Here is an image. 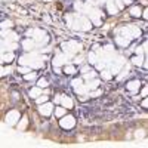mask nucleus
<instances>
[{
	"label": "nucleus",
	"instance_id": "f257e3e1",
	"mask_svg": "<svg viewBox=\"0 0 148 148\" xmlns=\"http://www.w3.org/2000/svg\"><path fill=\"white\" fill-rule=\"evenodd\" d=\"M71 28L74 30H80V31H89L90 27H92V24L90 21L86 18V16H79V15H74L73 18V22H71Z\"/></svg>",
	"mask_w": 148,
	"mask_h": 148
},
{
	"label": "nucleus",
	"instance_id": "f03ea898",
	"mask_svg": "<svg viewBox=\"0 0 148 148\" xmlns=\"http://www.w3.org/2000/svg\"><path fill=\"white\" fill-rule=\"evenodd\" d=\"M62 53H65L68 58H71L74 53H77V52H80L82 51V45L80 43H77L76 40H70V42H65V43H62Z\"/></svg>",
	"mask_w": 148,
	"mask_h": 148
},
{
	"label": "nucleus",
	"instance_id": "7ed1b4c3",
	"mask_svg": "<svg viewBox=\"0 0 148 148\" xmlns=\"http://www.w3.org/2000/svg\"><path fill=\"white\" fill-rule=\"evenodd\" d=\"M59 126L62 127V129H65V130L73 129L74 126H76V119H74V116H71V114H65V116L61 117Z\"/></svg>",
	"mask_w": 148,
	"mask_h": 148
},
{
	"label": "nucleus",
	"instance_id": "20e7f679",
	"mask_svg": "<svg viewBox=\"0 0 148 148\" xmlns=\"http://www.w3.org/2000/svg\"><path fill=\"white\" fill-rule=\"evenodd\" d=\"M19 117H21V114H19L18 110H10L9 113L6 114V123L9 126H14V125H16V123L19 121Z\"/></svg>",
	"mask_w": 148,
	"mask_h": 148
},
{
	"label": "nucleus",
	"instance_id": "39448f33",
	"mask_svg": "<svg viewBox=\"0 0 148 148\" xmlns=\"http://www.w3.org/2000/svg\"><path fill=\"white\" fill-rule=\"evenodd\" d=\"M39 113L42 114V116H45V117H47V116H51L52 113H53V104L52 102H45V104H40L39 105Z\"/></svg>",
	"mask_w": 148,
	"mask_h": 148
},
{
	"label": "nucleus",
	"instance_id": "423d86ee",
	"mask_svg": "<svg viewBox=\"0 0 148 148\" xmlns=\"http://www.w3.org/2000/svg\"><path fill=\"white\" fill-rule=\"evenodd\" d=\"M68 59H70V58H68L65 53H61V52H59V53L55 55L52 64H53V67H59V65H64V64H70Z\"/></svg>",
	"mask_w": 148,
	"mask_h": 148
},
{
	"label": "nucleus",
	"instance_id": "0eeeda50",
	"mask_svg": "<svg viewBox=\"0 0 148 148\" xmlns=\"http://www.w3.org/2000/svg\"><path fill=\"white\" fill-rule=\"evenodd\" d=\"M126 88H127L129 92L135 93V92H138V90H139V88H141V82H139V80H130V82H127Z\"/></svg>",
	"mask_w": 148,
	"mask_h": 148
},
{
	"label": "nucleus",
	"instance_id": "6e6552de",
	"mask_svg": "<svg viewBox=\"0 0 148 148\" xmlns=\"http://www.w3.org/2000/svg\"><path fill=\"white\" fill-rule=\"evenodd\" d=\"M59 102L62 104V107L67 110H71L73 108V105H74V102H73V99L68 96V95H61V99H59Z\"/></svg>",
	"mask_w": 148,
	"mask_h": 148
},
{
	"label": "nucleus",
	"instance_id": "1a4fd4ad",
	"mask_svg": "<svg viewBox=\"0 0 148 148\" xmlns=\"http://www.w3.org/2000/svg\"><path fill=\"white\" fill-rule=\"evenodd\" d=\"M84 86V89H86V92H92V90H95L98 86H99V80H96V79H93V80H90V82H88L86 84H83Z\"/></svg>",
	"mask_w": 148,
	"mask_h": 148
},
{
	"label": "nucleus",
	"instance_id": "9d476101",
	"mask_svg": "<svg viewBox=\"0 0 148 148\" xmlns=\"http://www.w3.org/2000/svg\"><path fill=\"white\" fill-rule=\"evenodd\" d=\"M21 46H22L24 51H31V49L36 46V42H34L33 39H25V40H22Z\"/></svg>",
	"mask_w": 148,
	"mask_h": 148
},
{
	"label": "nucleus",
	"instance_id": "9b49d317",
	"mask_svg": "<svg viewBox=\"0 0 148 148\" xmlns=\"http://www.w3.org/2000/svg\"><path fill=\"white\" fill-rule=\"evenodd\" d=\"M116 43H117L119 46L127 47V46L130 45V40H129V39H126V37H123V36H117V37H116Z\"/></svg>",
	"mask_w": 148,
	"mask_h": 148
},
{
	"label": "nucleus",
	"instance_id": "f8f14e48",
	"mask_svg": "<svg viewBox=\"0 0 148 148\" xmlns=\"http://www.w3.org/2000/svg\"><path fill=\"white\" fill-rule=\"evenodd\" d=\"M127 28H129V33H130V36H132V39H135V37H138L141 36V30H139V27H136V25H127Z\"/></svg>",
	"mask_w": 148,
	"mask_h": 148
},
{
	"label": "nucleus",
	"instance_id": "ddd939ff",
	"mask_svg": "<svg viewBox=\"0 0 148 148\" xmlns=\"http://www.w3.org/2000/svg\"><path fill=\"white\" fill-rule=\"evenodd\" d=\"M3 59V62H12V61L15 59V53L14 52H8V53H2V56H0Z\"/></svg>",
	"mask_w": 148,
	"mask_h": 148
},
{
	"label": "nucleus",
	"instance_id": "4468645a",
	"mask_svg": "<svg viewBox=\"0 0 148 148\" xmlns=\"http://www.w3.org/2000/svg\"><path fill=\"white\" fill-rule=\"evenodd\" d=\"M141 14H142V9L139 6H132L130 8V15L135 16V18H141Z\"/></svg>",
	"mask_w": 148,
	"mask_h": 148
},
{
	"label": "nucleus",
	"instance_id": "2eb2a0df",
	"mask_svg": "<svg viewBox=\"0 0 148 148\" xmlns=\"http://www.w3.org/2000/svg\"><path fill=\"white\" fill-rule=\"evenodd\" d=\"M107 9H108V12H110L111 15H116L117 12H119V9H117L116 3H114V2H111V0H110V2L107 3Z\"/></svg>",
	"mask_w": 148,
	"mask_h": 148
},
{
	"label": "nucleus",
	"instance_id": "dca6fc26",
	"mask_svg": "<svg viewBox=\"0 0 148 148\" xmlns=\"http://www.w3.org/2000/svg\"><path fill=\"white\" fill-rule=\"evenodd\" d=\"M144 58L142 56H139V55H136V56H132V59H130V62L133 64V65H136V67H141L142 64H144Z\"/></svg>",
	"mask_w": 148,
	"mask_h": 148
},
{
	"label": "nucleus",
	"instance_id": "f3484780",
	"mask_svg": "<svg viewBox=\"0 0 148 148\" xmlns=\"http://www.w3.org/2000/svg\"><path fill=\"white\" fill-rule=\"evenodd\" d=\"M40 95H42V89H40V88H37V86H36V88L30 89V96L34 98V99H37Z\"/></svg>",
	"mask_w": 148,
	"mask_h": 148
},
{
	"label": "nucleus",
	"instance_id": "a211bd4d",
	"mask_svg": "<svg viewBox=\"0 0 148 148\" xmlns=\"http://www.w3.org/2000/svg\"><path fill=\"white\" fill-rule=\"evenodd\" d=\"M76 71H77V68L74 67L71 62L67 64V65L64 67V74H76Z\"/></svg>",
	"mask_w": 148,
	"mask_h": 148
},
{
	"label": "nucleus",
	"instance_id": "6ab92c4d",
	"mask_svg": "<svg viewBox=\"0 0 148 148\" xmlns=\"http://www.w3.org/2000/svg\"><path fill=\"white\" fill-rule=\"evenodd\" d=\"M27 125H28V119H27V116H24L22 120L18 123V129H19V130H24V129L27 127Z\"/></svg>",
	"mask_w": 148,
	"mask_h": 148
},
{
	"label": "nucleus",
	"instance_id": "aec40b11",
	"mask_svg": "<svg viewBox=\"0 0 148 148\" xmlns=\"http://www.w3.org/2000/svg\"><path fill=\"white\" fill-rule=\"evenodd\" d=\"M37 77V73H34V71H30V73H27V74H24V80H27V82H31V80H34Z\"/></svg>",
	"mask_w": 148,
	"mask_h": 148
},
{
	"label": "nucleus",
	"instance_id": "412c9836",
	"mask_svg": "<svg viewBox=\"0 0 148 148\" xmlns=\"http://www.w3.org/2000/svg\"><path fill=\"white\" fill-rule=\"evenodd\" d=\"M88 59H89V64H96V61L99 59V58H98V55H96L95 52H89Z\"/></svg>",
	"mask_w": 148,
	"mask_h": 148
},
{
	"label": "nucleus",
	"instance_id": "4be33fe9",
	"mask_svg": "<svg viewBox=\"0 0 148 148\" xmlns=\"http://www.w3.org/2000/svg\"><path fill=\"white\" fill-rule=\"evenodd\" d=\"M12 27H14V22L12 21H3L0 24V28H3V30H10Z\"/></svg>",
	"mask_w": 148,
	"mask_h": 148
},
{
	"label": "nucleus",
	"instance_id": "5701e85b",
	"mask_svg": "<svg viewBox=\"0 0 148 148\" xmlns=\"http://www.w3.org/2000/svg\"><path fill=\"white\" fill-rule=\"evenodd\" d=\"M101 76L105 80H111V79H113V74L110 73V70H101Z\"/></svg>",
	"mask_w": 148,
	"mask_h": 148
},
{
	"label": "nucleus",
	"instance_id": "b1692460",
	"mask_svg": "<svg viewBox=\"0 0 148 148\" xmlns=\"http://www.w3.org/2000/svg\"><path fill=\"white\" fill-rule=\"evenodd\" d=\"M49 86V82L46 79H39V82H37V88H40V89H45Z\"/></svg>",
	"mask_w": 148,
	"mask_h": 148
},
{
	"label": "nucleus",
	"instance_id": "393cba45",
	"mask_svg": "<svg viewBox=\"0 0 148 148\" xmlns=\"http://www.w3.org/2000/svg\"><path fill=\"white\" fill-rule=\"evenodd\" d=\"M53 111H55V116H56V117L65 116V108H64V107H56V110H53Z\"/></svg>",
	"mask_w": 148,
	"mask_h": 148
},
{
	"label": "nucleus",
	"instance_id": "a878e982",
	"mask_svg": "<svg viewBox=\"0 0 148 148\" xmlns=\"http://www.w3.org/2000/svg\"><path fill=\"white\" fill-rule=\"evenodd\" d=\"M95 77H96V71H93V70H89L88 73H84V79H88V80L95 79Z\"/></svg>",
	"mask_w": 148,
	"mask_h": 148
},
{
	"label": "nucleus",
	"instance_id": "bb28decb",
	"mask_svg": "<svg viewBox=\"0 0 148 148\" xmlns=\"http://www.w3.org/2000/svg\"><path fill=\"white\" fill-rule=\"evenodd\" d=\"M47 101H49V96H46V95H40V96L36 99V102L39 104V105H40V104H45V102H47Z\"/></svg>",
	"mask_w": 148,
	"mask_h": 148
},
{
	"label": "nucleus",
	"instance_id": "cd10ccee",
	"mask_svg": "<svg viewBox=\"0 0 148 148\" xmlns=\"http://www.w3.org/2000/svg\"><path fill=\"white\" fill-rule=\"evenodd\" d=\"M74 90H76V93H79V95H86V93H88V92H86V89H84V86H83V84L77 86V88H74Z\"/></svg>",
	"mask_w": 148,
	"mask_h": 148
},
{
	"label": "nucleus",
	"instance_id": "c85d7f7f",
	"mask_svg": "<svg viewBox=\"0 0 148 148\" xmlns=\"http://www.w3.org/2000/svg\"><path fill=\"white\" fill-rule=\"evenodd\" d=\"M30 71H31V68L30 67H25V65H19V68H18V73L19 74H27Z\"/></svg>",
	"mask_w": 148,
	"mask_h": 148
},
{
	"label": "nucleus",
	"instance_id": "c756f323",
	"mask_svg": "<svg viewBox=\"0 0 148 148\" xmlns=\"http://www.w3.org/2000/svg\"><path fill=\"white\" fill-rule=\"evenodd\" d=\"M80 84H83V80L82 79H74L71 82V86H74V88H77V86H80Z\"/></svg>",
	"mask_w": 148,
	"mask_h": 148
},
{
	"label": "nucleus",
	"instance_id": "7c9ffc66",
	"mask_svg": "<svg viewBox=\"0 0 148 148\" xmlns=\"http://www.w3.org/2000/svg\"><path fill=\"white\" fill-rule=\"evenodd\" d=\"M74 8H76L77 10H80V12H83V9H84V3H82V2H76V3H74Z\"/></svg>",
	"mask_w": 148,
	"mask_h": 148
},
{
	"label": "nucleus",
	"instance_id": "2f4dec72",
	"mask_svg": "<svg viewBox=\"0 0 148 148\" xmlns=\"http://www.w3.org/2000/svg\"><path fill=\"white\" fill-rule=\"evenodd\" d=\"M98 95H101V90H95V92H89V98H92V96H98Z\"/></svg>",
	"mask_w": 148,
	"mask_h": 148
},
{
	"label": "nucleus",
	"instance_id": "473e14b6",
	"mask_svg": "<svg viewBox=\"0 0 148 148\" xmlns=\"http://www.w3.org/2000/svg\"><path fill=\"white\" fill-rule=\"evenodd\" d=\"M147 93H148V88H147V86H144V88H142V90H141V96H147Z\"/></svg>",
	"mask_w": 148,
	"mask_h": 148
},
{
	"label": "nucleus",
	"instance_id": "72a5a7b5",
	"mask_svg": "<svg viewBox=\"0 0 148 148\" xmlns=\"http://www.w3.org/2000/svg\"><path fill=\"white\" fill-rule=\"evenodd\" d=\"M141 16H142L144 19H147V18H148V10H147V9H144V12L141 14Z\"/></svg>",
	"mask_w": 148,
	"mask_h": 148
},
{
	"label": "nucleus",
	"instance_id": "f704fd0d",
	"mask_svg": "<svg viewBox=\"0 0 148 148\" xmlns=\"http://www.w3.org/2000/svg\"><path fill=\"white\" fill-rule=\"evenodd\" d=\"M5 74H6V71H5V68H3L2 65H0V77H3V76H5Z\"/></svg>",
	"mask_w": 148,
	"mask_h": 148
},
{
	"label": "nucleus",
	"instance_id": "c9c22d12",
	"mask_svg": "<svg viewBox=\"0 0 148 148\" xmlns=\"http://www.w3.org/2000/svg\"><path fill=\"white\" fill-rule=\"evenodd\" d=\"M53 71H55L56 74H61V73H62V70H61L59 67H53Z\"/></svg>",
	"mask_w": 148,
	"mask_h": 148
},
{
	"label": "nucleus",
	"instance_id": "e433bc0d",
	"mask_svg": "<svg viewBox=\"0 0 148 148\" xmlns=\"http://www.w3.org/2000/svg\"><path fill=\"white\" fill-rule=\"evenodd\" d=\"M142 107H144V108H147V107H148V101H147V99H144V101H142Z\"/></svg>",
	"mask_w": 148,
	"mask_h": 148
},
{
	"label": "nucleus",
	"instance_id": "4c0bfd02",
	"mask_svg": "<svg viewBox=\"0 0 148 148\" xmlns=\"http://www.w3.org/2000/svg\"><path fill=\"white\" fill-rule=\"evenodd\" d=\"M89 70H90L89 67H83V68H82V73H88Z\"/></svg>",
	"mask_w": 148,
	"mask_h": 148
},
{
	"label": "nucleus",
	"instance_id": "58836bf2",
	"mask_svg": "<svg viewBox=\"0 0 148 148\" xmlns=\"http://www.w3.org/2000/svg\"><path fill=\"white\" fill-rule=\"evenodd\" d=\"M121 2L125 3V5H130V3H132V0H121Z\"/></svg>",
	"mask_w": 148,
	"mask_h": 148
},
{
	"label": "nucleus",
	"instance_id": "ea45409f",
	"mask_svg": "<svg viewBox=\"0 0 148 148\" xmlns=\"http://www.w3.org/2000/svg\"><path fill=\"white\" fill-rule=\"evenodd\" d=\"M59 99H61V95H56V96H55V102L58 104V102H59Z\"/></svg>",
	"mask_w": 148,
	"mask_h": 148
},
{
	"label": "nucleus",
	"instance_id": "a19ab883",
	"mask_svg": "<svg viewBox=\"0 0 148 148\" xmlns=\"http://www.w3.org/2000/svg\"><path fill=\"white\" fill-rule=\"evenodd\" d=\"M2 62H3V59H2V58H0V65H2Z\"/></svg>",
	"mask_w": 148,
	"mask_h": 148
}]
</instances>
